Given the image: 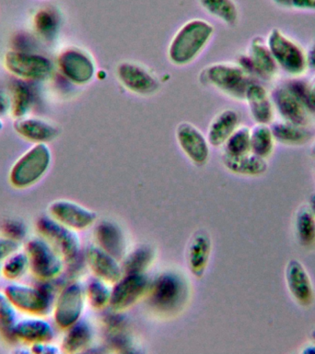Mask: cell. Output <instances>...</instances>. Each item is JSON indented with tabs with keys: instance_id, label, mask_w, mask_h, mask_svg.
<instances>
[{
	"instance_id": "1",
	"label": "cell",
	"mask_w": 315,
	"mask_h": 354,
	"mask_svg": "<svg viewBox=\"0 0 315 354\" xmlns=\"http://www.w3.org/2000/svg\"><path fill=\"white\" fill-rule=\"evenodd\" d=\"M213 33L214 27L204 19H193L185 22L169 44V60L181 66L192 63L207 46Z\"/></svg>"
},
{
	"instance_id": "2",
	"label": "cell",
	"mask_w": 315,
	"mask_h": 354,
	"mask_svg": "<svg viewBox=\"0 0 315 354\" xmlns=\"http://www.w3.org/2000/svg\"><path fill=\"white\" fill-rule=\"evenodd\" d=\"M39 285L11 281L4 292L17 311L32 315L46 317L52 311L55 292L51 281H40Z\"/></svg>"
},
{
	"instance_id": "3",
	"label": "cell",
	"mask_w": 315,
	"mask_h": 354,
	"mask_svg": "<svg viewBox=\"0 0 315 354\" xmlns=\"http://www.w3.org/2000/svg\"><path fill=\"white\" fill-rule=\"evenodd\" d=\"M51 162L52 151L47 143H35L11 166L8 181L17 189H26L46 176Z\"/></svg>"
},
{
	"instance_id": "4",
	"label": "cell",
	"mask_w": 315,
	"mask_h": 354,
	"mask_svg": "<svg viewBox=\"0 0 315 354\" xmlns=\"http://www.w3.org/2000/svg\"><path fill=\"white\" fill-rule=\"evenodd\" d=\"M201 82L207 83L229 97L245 100L251 82V75L238 64L221 62L207 66L200 73Z\"/></svg>"
},
{
	"instance_id": "5",
	"label": "cell",
	"mask_w": 315,
	"mask_h": 354,
	"mask_svg": "<svg viewBox=\"0 0 315 354\" xmlns=\"http://www.w3.org/2000/svg\"><path fill=\"white\" fill-rule=\"evenodd\" d=\"M24 250L29 257L30 271L39 281L52 282L62 274L65 260L46 238H30Z\"/></svg>"
},
{
	"instance_id": "6",
	"label": "cell",
	"mask_w": 315,
	"mask_h": 354,
	"mask_svg": "<svg viewBox=\"0 0 315 354\" xmlns=\"http://www.w3.org/2000/svg\"><path fill=\"white\" fill-rule=\"evenodd\" d=\"M267 44L278 68L293 77L305 73L306 52L300 44L279 29H272L268 33Z\"/></svg>"
},
{
	"instance_id": "7",
	"label": "cell",
	"mask_w": 315,
	"mask_h": 354,
	"mask_svg": "<svg viewBox=\"0 0 315 354\" xmlns=\"http://www.w3.org/2000/svg\"><path fill=\"white\" fill-rule=\"evenodd\" d=\"M36 228L39 234L59 252L65 262L72 263L77 259L82 245L75 230L64 225L49 214L37 218Z\"/></svg>"
},
{
	"instance_id": "8",
	"label": "cell",
	"mask_w": 315,
	"mask_h": 354,
	"mask_svg": "<svg viewBox=\"0 0 315 354\" xmlns=\"http://www.w3.org/2000/svg\"><path fill=\"white\" fill-rule=\"evenodd\" d=\"M4 65L8 72L24 80H44L54 71L51 61L44 55L17 50L6 53Z\"/></svg>"
},
{
	"instance_id": "9",
	"label": "cell",
	"mask_w": 315,
	"mask_h": 354,
	"mask_svg": "<svg viewBox=\"0 0 315 354\" xmlns=\"http://www.w3.org/2000/svg\"><path fill=\"white\" fill-rule=\"evenodd\" d=\"M84 303L85 290L82 283L75 281L64 287L52 307L55 325L64 330L73 326L82 317Z\"/></svg>"
},
{
	"instance_id": "10",
	"label": "cell",
	"mask_w": 315,
	"mask_h": 354,
	"mask_svg": "<svg viewBox=\"0 0 315 354\" xmlns=\"http://www.w3.org/2000/svg\"><path fill=\"white\" fill-rule=\"evenodd\" d=\"M187 286L178 274L163 273L152 285L151 292V306L163 312L176 310L187 297Z\"/></svg>"
},
{
	"instance_id": "11",
	"label": "cell",
	"mask_w": 315,
	"mask_h": 354,
	"mask_svg": "<svg viewBox=\"0 0 315 354\" xmlns=\"http://www.w3.org/2000/svg\"><path fill=\"white\" fill-rule=\"evenodd\" d=\"M57 64L61 73L74 84H87L96 73L93 57L79 47L70 46L64 49L58 55Z\"/></svg>"
},
{
	"instance_id": "12",
	"label": "cell",
	"mask_w": 315,
	"mask_h": 354,
	"mask_svg": "<svg viewBox=\"0 0 315 354\" xmlns=\"http://www.w3.org/2000/svg\"><path fill=\"white\" fill-rule=\"evenodd\" d=\"M116 76L127 91L138 95H151L160 88L159 80L148 68L132 61L119 63Z\"/></svg>"
},
{
	"instance_id": "13",
	"label": "cell",
	"mask_w": 315,
	"mask_h": 354,
	"mask_svg": "<svg viewBox=\"0 0 315 354\" xmlns=\"http://www.w3.org/2000/svg\"><path fill=\"white\" fill-rule=\"evenodd\" d=\"M240 65L251 76L254 75L264 80L273 79L278 71L267 41L259 36L251 39L247 54L242 57Z\"/></svg>"
},
{
	"instance_id": "14",
	"label": "cell",
	"mask_w": 315,
	"mask_h": 354,
	"mask_svg": "<svg viewBox=\"0 0 315 354\" xmlns=\"http://www.w3.org/2000/svg\"><path fill=\"white\" fill-rule=\"evenodd\" d=\"M47 209L52 218L75 231L88 228L97 218V214L93 210L68 199L52 201Z\"/></svg>"
},
{
	"instance_id": "15",
	"label": "cell",
	"mask_w": 315,
	"mask_h": 354,
	"mask_svg": "<svg viewBox=\"0 0 315 354\" xmlns=\"http://www.w3.org/2000/svg\"><path fill=\"white\" fill-rule=\"evenodd\" d=\"M274 108L284 121L306 126L309 118V108L306 102L287 84L278 86L271 94Z\"/></svg>"
},
{
	"instance_id": "16",
	"label": "cell",
	"mask_w": 315,
	"mask_h": 354,
	"mask_svg": "<svg viewBox=\"0 0 315 354\" xmlns=\"http://www.w3.org/2000/svg\"><path fill=\"white\" fill-rule=\"evenodd\" d=\"M176 138L180 148L193 165H206L210 153L209 143L198 127L188 122H182L176 127Z\"/></svg>"
},
{
	"instance_id": "17",
	"label": "cell",
	"mask_w": 315,
	"mask_h": 354,
	"mask_svg": "<svg viewBox=\"0 0 315 354\" xmlns=\"http://www.w3.org/2000/svg\"><path fill=\"white\" fill-rule=\"evenodd\" d=\"M148 287L149 279L143 273L128 274L116 282L109 304L115 311L129 308L142 297Z\"/></svg>"
},
{
	"instance_id": "18",
	"label": "cell",
	"mask_w": 315,
	"mask_h": 354,
	"mask_svg": "<svg viewBox=\"0 0 315 354\" xmlns=\"http://www.w3.org/2000/svg\"><path fill=\"white\" fill-rule=\"evenodd\" d=\"M285 279L292 298L300 306H312L314 301V290L312 279L300 260L292 259L285 268Z\"/></svg>"
},
{
	"instance_id": "19",
	"label": "cell",
	"mask_w": 315,
	"mask_h": 354,
	"mask_svg": "<svg viewBox=\"0 0 315 354\" xmlns=\"http://www.w3.org/2000/svg\"><path fill=\"white\" fill-rule=\"evenodd\" d=\"M13 334L17 342L33 343L52 342L55 328L46 318L41 315H32L17 320L13 326Z\"/></svg>"
},
{
	"instance_id": "20",
	"label": "cell",
	"mask_w": 315,
	"mask_h": 354,
	"mask_svg": "<svg viewBox=\"0 0 315 354\" xmlns=\"http://www.w3.org/2000/svg\"><path fill=\"white\" fill-rule=\"evenodd\" d=\"M13 129L21 137L35 143H47L59 135V129L51 122L33 116L16 118Z\"/></svg>"
},
{
	"instance_id": "21",
	"label": "cell",
	"mask_w": 315,
	"mask_h": 354,
	"mask_svg": "<svg viewBox=\"0 0 315 354\" xmlns=\"http://www.w3.org/2000/svg\"><path fill=\"white\" fill-rule=\"evenodd\" d=\"M245 100L251 118L256 124H272L275 108L271 95L264 86L259 83H251L246 91Z\"/></svg>"
},
{
	"instance_id": "22",
	"label": "cell",
	"mask_w": 315,
	"mask_h": 354,
	"mask_svg": "<svg viewBox=\"0 0 315 354\" xmlns=\"http://www.w3.org/2000/svg\"><path fill=\"white\" fill-rule=\"evenodd\" d=\"M86 259L93 272L102 281L116 283L122 279L118 260L102 248L90 246L86 251Z\"/></svg>"
},
{
	"instance_id": "23",
	"label": "cell",
	"mask_w": 315,
	"mask_h": 354,
	"mask_svg": "<svg viewBox=\"0 0 315 354\" xmlns=\"http://www.w3.org/2000/svg\"><path fill=\"white\" fill-rule=\"evenodd\" d=\"M94 236L99 248L107 252L115 259H123L126 254V238L120 227L112 221H104L94 230Z\"/></svg>"
},
{
	"instance_id": "24",
	"label": "cell",
	"mask_w": 315,
	"mask_h": 354,
	"mask_svg": "<svg viewBox=\"0 0 315 354\" xmlns=\"http://www.w3.org/2000/svg\"><path fill=\"white\" fill-rule=\"evenodd\" d=\"M240 115L235 110L226 109L218 113L207 131V141L213 147H220L225 144L232 133L239 127Z\"/></svg>"
},
{
	"instance_id": "25",
	"label": "cell",
	"mask_w": 315,
	"mask_h": 354,
	"mask_svg": "<svg viewBox=\"0 0 315 354\" xmlns=\"http://www.w3.org/2000/svg\"><path fill=\"white\" fill-rule=\"evenodd\" d=\"M223 163L231 173L246 176H259L267 171V159L253 152L242 155L223 154Z\"/></svg>"
},
{
	"instance_id": "26",
	"label": "cell",
	"mask_w": 315,
	"mask_h": 354,
	"mask_svg": "<svg viewBox=\"0 0 315 354\" xmlns=\"http://www.w3.org/2000/svg\"><path fill=\"white\" fill-rule=\"evenodd\" d=\"M211 242L203 232H198L192 238L187 249V263L191 273L196 278L204 276L209 264Z\"/></svg>"
},
{
	"instance_id": "27",
	"label": "cell",
	"mask_w": 315,
	"mask_h": 354,
	"mask_svg": "<svg viewBox=\"0 0 315 354\" xmlns=\"http://www.w3.org/2000/svg\"><path fill=\"white\" fill-rule=\"evenodd\" d=\"M66 330L61 343V351L64 353H79L88 347L93 339V329L87 321L79 319Z\"/></svg>"
},
{
	"instance_id": "28",
	"label": "cell",
	"mask_w": 315,
	"mask_h": 354,
	"mask_svg": "<svg viewBox=\"0 0 315 354\" xmlns=\"http://www.w3.org/2000/svg\"><path fill=\"white\" fill-rule=\"evenodd\" d=\"M276 141L284 145H303L311 140V132L305 126H300L287 121H278L270 124Z\"/></svg>"
},
{
	"instance_id": "29",
	"label": "cell",
	"mask_w": 315,
	"mask_h": 354,
	"mask_svg": "<svg viewBox=\"0 0 315 354\" xmlns=\"http://www.w3.org/2000/svg\"><path fill=\"white\" fill-rule=\"evenodd\" d=\"M201 7L223 24L233 26L239 19V10L233 0H198Z\"/></svg>"
},
{
	"instance_id": "30",
	"label": "cell",
	"mask_w": 315,
	"mask_h": 354,
	"mask_svg": "<svg viewBox=\"0 0 315 354\" xmlns=\"http://www.w3.org/2000/svg\"><path fill=\"white\" fill-rule=\"evenodd\" d=\"M275 143L270 124H256L251 129V152L257 156L267 159L273 153Z\"/></svg>"
},
{
	"instance_id": "31",
	"label": "cell",
	"mask_w": 315,
	"mask_h": 354,
	"mask_svg": "<svg viewBox=\"0 0 315 354\" xmlns=\"http://www.w3.org/2000/svg\"><path fill=\"white\" fill-rule=\"evenodd\" d=\"M30 270L29 257L26 251L13 252L1 262V275L10 281H18Z\"/></svg>"
},
{
	"instance_id": "32",
	"label": "cell",
	"mask_w": 315,
	"mask_h": 354,
	"mask_svg": "<svg viewBox=\"0 0 315 354\" xmlns=\"http://www.w3.org/2000/svg\"><path fill=\"white\" fill-rule=\"evenodd\" d=\"M296 232L298 241L304 246L315 243V217L307 205L298 207L295 218Z\"/></svg>"
},
{
	"instance_id": "33",
	"label": "cell",
	"mask_w": 315,
	"mask_h": 354,
	"mask_svg": "<svg viewBox=\"0 0 315 354\" xmlns=\"http://www.w3.org/2000/svg\"><path fill=\"white\" fill-rule=\"evenodd\" d=\"M10 112L15 118L28 115L33 104V94L24 82L14 83L11 93Z\"/></svg>"
},
{
	"instance_id": "34",
	"label": "cell",
	"mask_w": 315,
	"mask_h": 354,
	"mask_svg": "<svg viewBox=\"0 0 315 354\" xmlns=\"http://www.w3.org/2000/svg\"><path fill=\"white\" fill-rule=\"evenodd\" d=\"M155 252L149 246H140L130 253L124 260V270L128 274H141L153 261Z\"/></svg>"
},
{
	"instance_id": "35",
	"label": "cell",
	"mask_w": 315,
	"mask_h": 354,
	"mask_svg": "<svg viewBox=\"0 0 315 354\" xmlns=\"http://www.w3.org/2000/svg\"><path fill=\"white\" fill-rule=\"evenodd\" d=\"M60 18L57 11L51 8H43L38 10L33 17V25L35 30L46 39L55 37L59 29Z\"/></svg>"
},
{
	"instance_id": "36",
	"label": "cell",
	"mask_w": 315,
	"mask_h": 354,
	"mask_svg": "<svg viewBox=\"0 0 315 354\" xmlns=\"http://www.w3.org/2000/svg\"><path fill=\"white\" fill-rule=\"evenodd\" d=\"M17 321V310L4 292H0V332L10 342H17L13 326Z\"/></svg>"
},
{
	"instance_id": "37",
	"label": "cell",
	"mask_w": 315,
	"mask_h": 354,
	"mask_svg": "<svg viewBox=\"0 0 315 354\" xmlns=\"http://www.w3.org/2000/svg\"><path fill=\"white\" fill-rule=\"evenodd\" d=\"M225 153L242 155L251 152V129L239 127L225 142Z\"/></svg>"
},
{
	"instance_id": "38",
	"label": "cell",
	"mask_w": 315,
	"mask_h": 354,
	"mask_svg": "<svg viewBox=\"0 0 315 354\" xmlns=\"http://www.w3.org/2000/svg\"><path fill=\"white\" fill-rule=\"evenodd\" d=\"M111 295L112 292L109 288L99 279H93L88 284L87 295L90 306L94 309H104L108 304H110Z\"/></svg>"
},
{
	"instance_id": "39",
	"label": "cell",
	"mask_w": 315,
	"mask_h": 354,
	"mask_svg": "<svg viewBox=\"0 0 315 354\" xmlns=\"http://www.w3.org/2000/svg\"><path fill=\"white\" fill-rule=\"evenodd\" d=\"M3 234L7 235V236L12 238V239L19 241L23 239L26 236V226L21 221L10 220L6 221L2 226Z\"/></svg>"
},
{
	"instance_id": "40",
	"label": "cell",
	"mask_w": 315,
	"mask_h": 354,
	"mask_svg": "<svg viewBox=\"0 0 315 354\" xmlns=\"http://www.w3.org/2000/svg\"><path fill=\"white\" fill-rule=\"evenodd\" d=\"M21 248V242L5 234H0V263Z\"/></svg>"
},
{
	"instance_id": "41",
	"label": "cell",
	"mask_w": 315,
	"mask_h": 354,
	"mask_svg": "<svg viewBox=\"0 0 315 354\" xmlns=\"http://www.w3.org/2000/svg\"><path fill=\"white\" fill-rule=\"evenodd\" d=\"M30 353L35 354H57L61 350L52 342L33 343L30 345Z\"/></svg>"
},
{
	"instance_id": "42",
	"label": "cell",
	"mask_w": 315,
	"mask_h": 354,
	"mask_svg": "<svg viewBox=\"0 0 315 354\" xmlns=\"http://www.w3.org/2000/svg\"><path fill=\"white\" fill-rule=\"evenodd\" d=\"M292 8L300 10L315 11V0H292Z\"/></svg>"
},
{
	"instance_id": "43",
	"label": "cell",
	"mask_w": 315,
	"mask_h": 354,
	"mask_svg": "<svg viewBox=\"0 0 315 354\" xmlns=\"http://www.w3.org/2000/svg\"><path fill=\"white\" fill-rule=\"evenodd\" d=\"M307 100H308V107L309 111H315V76L308 83V91H307Z\"/></svg>"
},
{
	"instance_id": "44",
	"label": "cell",
	"mask_w": 315,
	"mask_h": 354,
	"mask_svg": "<svg viewBox=\"0 0 315 354\" xmlns=\"http://www.w3.org/2000/svg\"><path fill=\"white\" fill-rule=\"evenodd\" d=\"M11 98L5 91H0V115L10 112Z\"/></svg>"
},
{
	"instance_id": "45",
	"label": "cell",
	"mask_w": 315,
	"mask_h": 354,
	"mask_svg": "<svg viewBox=\"0 0 315 354\" xmlns=\"http://www.w3.org/2000/svg\"><path fill=\"white\" fill-rule=\"evenodd\" d=\"M306 57L308 68L314 69L315 71V39L311 46L309 47L308 51L306 52Z\"/></svg>"
},
{
	"instance_id": "46",
	"label": "cell",
	"mask_w": 315,
	"mask_h": 354,
	"mask_svg": "<svg viewBox=\"0 0 315 354\" xmlns=\"http://www.w3.org/2000/svg\"><path fill=\"white\" fill-rule=\"evenodd\" d=\"M274 3L282 8H292V0H272Z\"/></svg>"
},
{
	"instance_id": "47",
	"label": "cell",
	"mask_w": 315,
	"mask_h": 354,
	"mask_svg": "<svg viewBox=\"0 0 315 354\" xmlns=\"http://www.w3.org/2000/svg\"><path fill=\"white\" fill-rule=\"evenodd\" d=\"M304 354H315V343L305 346L301 351Z\"/></svg>"
},
{
	"instance_id": "48",
	"label": "cell",
	"mask_w": 315,
	"mask_h": 354,
	"mask_svg": "<svg viewBox=\"0 0 315 354\" xmlns=\"http://www.w3.org/2000/svg\"><path fill=\"white\" fill-rule=\"evenodd\" d=\"M308 206L315 217V193H312V195L309 196Z\"/></svg>"
},
{
	"instance_id": "49",
	"label": "cell",
	"mask_w": 315,
	"mask_h": 354,
	"mask_svg": "<svg viewBox=\"0 0 315 354\" xmlns=\"http://www.w3.org/2000/svg\"><path fill=\"white\" fill-rule=\"evenodd\" d=\"M311 339L315 343V328L311 331Z\"/></svg>"
},
{
	"instance_id": "50",
	"label": "cell",
	"mask_w": 315,
	"mask_h": 354,
	"mask_svg": "<svg viewBox=\"0 0 315 354\" xmlns=\"http://www.w3.org/2000/svg\"><path fill=\"white\" fill-rule=\"evenodd\" d=\"M312 154L315 157V138L312 145Z\"/></svg>"
},
{
	"instance_id": "51",
	"label": "cell",
	"mask_w": 315,
	"mask_h": 354,
	"mask_svg": "<svg viewBox=\"0 0 315 354\" xmlns=\"http://www.w3.org/2000/svg\"><path fill=\"white\" fill-rule=\"evenodd\" d=\"M3 127H4V124H3V121L1 120V118H0V131L3 129Z\"/></svg>"
},
{
	"instance_id": "52",
	"label": "cell",
	"mask_w": 315,
	"mask_h": 354,
	"mask_svg": "<svg viewBox=\"0 0 315 354\" xmlns=\"http://www.w3.org/2000/svg\"><path fill=\"white\" fill-rule=\"evenodd\" d=\"M0 275H1V263H0Z\"/></svg>"
}]
</instances>
